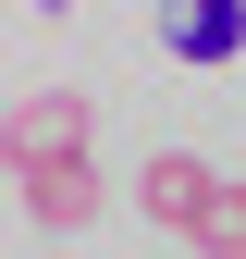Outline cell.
I'll list each match as a JSON object with an SVG mask.
<instances>
[{
	"label": "cell",
	"mask_w": 246,
	"mask_h": 259,
	"mask_svg": "<svg viewBox=\"0 0 246 259\" xmlns=\"http://www.w3.org/2000/svg\"><path fill=\"white\" fill-rule=\"evenodd\" d=\"M209 198H222V173H209L197 148H160V160L136 173V210L160 222V235H184V247H197V222H209Z\"/></svg>",
	"instance_id": "obj_1"
},
{
	"label": "cell",
	"mask_w": 246,
	"mask_h": 259,
	"mask_svg": "<svg viewBox=\"0 0 246 259\" xmlns=\"http://www.w3.org/2000/svg\"><path fill=\"white\" fill-rule=\"evenodd\" d=\"M74 148H86V87L13 99V173H25V160H74Z\"/></svg>",
	"instance_id": "obj_2"
},
{
	"label": "cell",
	"mask_w": 246,
	"mask_h": 259,
	"mask_svg": "<svg viewBox=\"0 0 246 259\" xmlns=\"http://www.w3.org/2000/svg\"><path fill=\"white\" fill-rule=\"evenodd\" d=\"M160 50L172 62H234L246 50V0H172V13H160Z\"/></svg>",
	"instance_id": "obj_3"
},
{
	"label": "cell",
	"mask_w": 246,
	"mask_h": 259,
	"mask_svg": "<svg viewBox=\"0 0 246 259\" xmlns=\"http://www.w3.org/2000/svg\"><path fill=\"white\" fill-rule=\"evenodd\" d=\"M13 185H25V210H37L49 235H74V222L99 210V173H86V148H74V160H25Z\"/></svg>",
	"instance_id": "obj_4"
},
{
	"label": "cell",
	"mask_w": 246,
	"mask_h": 259,
	"mask_svg": "<svg viewBox=\"0 0 246 259\" xmlns=\"http://www.w3.org/2000/svg\"><path fill=\"white\" fill-rule=\"evenodd\" d=\"M197 259H246V185H222V198H209V222H197Z\"/></svg>",
	"instance_id": "obj_5"
}]
</instances>
